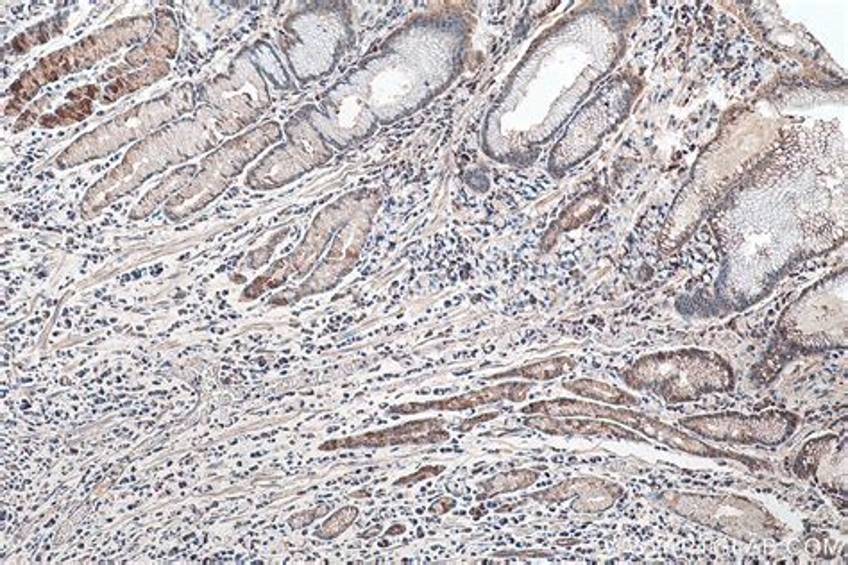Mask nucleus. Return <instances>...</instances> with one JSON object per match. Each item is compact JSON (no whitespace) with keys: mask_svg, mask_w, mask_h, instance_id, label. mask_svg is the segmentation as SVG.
<instances>
[{"mask_svg":"<svg viewBox=\"0 0 848 565\" xmlns=\"http://www.w3.org/2000/svg\"><path fill=\"white\" fill-rule=\"evenodd\" d=\"M623 381L636 390H650L668 403L695 401L704 394L732 387L729 363L704 351H673L646 356L623 372Z\"/></svg>","mask_w":848,"mask_h":565,"instance_id":"obj_1","label":"nucleus"},{"mask_svg":"<svg viewBox=\"0 0 848 565\" xmlns=\"http://www.w3.org/2000/svg\"><path fill=\"white\" fill-rule=\"evenodd\" d=\"M653 501L691 523L743 542L779 540L786 533L784 524L768 508L745 496H705L666 490Z\"/></svg>","mask_w":848,"mask_h":565,"instance_id":"obj_2","label":"nucleus"},{"mask_svg":"<svg viewBox=\"0 0 848 565\" xmlns=\"http://www.w3.org/2000/svg\"><path fill=\"white\" fill-rule=\"evenodd\" d=\"M680 426L702 439L739 446H781L797 431V415L764 412L759 415H696L680 421Z\"/></svg>","mask_w":848,"mask_h":565,"instance_id":"obj_3","label":"nucleus"},{"mask_svg":"<svg viewBox=\"0 0 848 565\" xmlns=\"http://www.w3.org/2000/svg\"><path fill=\"white\" fill-rule=\"evenodd\" d=\"M795 473L827 489L841 487L847 492V440L827 435L807 442L798 455Z\"/></svg>","mask_w":848,"mask_h":565,"instance_id":"obj_4","label":"nucleus"},{"mask_svg":"<svg viewBox=\"0 0 848 565\" xmlns=\"http://www.w3.org/2000/svg\"><path fill=\"white\" fill-rule=\"evenodd\" d=\"M442 419H421L405 422L389 430L371 431L349 439L331 440L321 446L323 451L333 449H360V447L430 446L450 440V431L444 428Z\"/></svg>","mask_w":848,"mask_h":565,"instance_id":"obj_5","label":"nucleus"},{"mask_svg":"<svg viewBox=\"0 0 848 565\" xmlns=\"http://www.w3.org/2000/svg\"><path fill=\"white\" fill-rule=\"evenodd\" d=\"M623 487L600 478H575L562 481L555 487L535 492L528 498L539 503H562L571 499V508L578 514H600L609 510L623 496Z\"/></svg>","mask_w":848,"mask_h":565,"instance_id":"obj_6","label":"nucleus"},{"mask_svg":"<svg viewBox=\"0 0 848 565\" xmlns=\"http://www.w3.org/2000/svg\"><path fill=\"white\" fill-rule=\"evenodd\" d=\"M532 388V383H503L498 387L484 388V390H476L462 396L450 397V399H442V401H428V403H408V405H399L391 408L394 414L408 415L419 414V412H462L469 408H476L480 405H492V403H500V401H514L519 403L525 399L528 390Z\"/></svg>","mask_w":848,"mask_h":565,"instance_id":"obj_7","label":"nucleus"},{"mask_svg":"<svg viewBox=\"0 0 848 565\" xmlns=\"http://www.w3.org/2000/svg\"><path fill=\"white\" fill-rule=\"evenodd\" d=\"M525 426L535 430L557 435V437H598V439L630 440V442H641V437L636 431L621 428L609 422L596 421V419H577V417H548V415H535L526 419Z\"/></svg>","mask_w":848,"mask_h":565,"instance_id":"obj_8","label":"nucleus"},{"mask_svg":"<svg viewBox=\"0 0 848 565\" xmlns=\"http://www.w3.org/2000/svg\"><path fill=\"white\" fill-rule=\"evenodd\" d=\"M602 203L603 195L593 190V192H589V194L580 197L578 201L571 204L568 210L560 215V219L553 224V228L548 231V235L544 237V249H548V245H552L562 233L578 228V226H582L584 222L591 219L594 213L600 210Z\"/></svg>","mask_w":848,"mask_h":565,"instance_id":"obj_9","label":"nucleus"},{"mask_svg":"<svg viewBox=\"0 0 848 565\" xmlns=\"http://www.w3.org/2000/svg\"><path fill=\"white\" fill-rule=\"evenodd\" d=\"M564 388L569 390V392H573V394H577V396L587 397V399H593V401H602V403H607V405H637L636 397L630 396V394H627L625 390L614 387V385L602 383V381H569V383L564 385Z\"/></svg>","mask_w":848,"mask_h":565,"instance_id":"obj_10","label":"nucleus"},{"mask_svg":"<svg viewBox=\"0 0 848 565\" xmlns=\"http://www.w3.org/2000/svg\"><path fill=\"white\" fill-rule=\"evenodd\" d=\"M573 365H575L573 360H569L566 356H557V358L530 363V365L512 369V371L503 372V374H496V376H491L489 380H501V378H525V380L530 381L553 380V378L562 376L564 372L571 371Z\"/></svg>","mask_w":848,"mask_h":565,"instance_id":"obj_11","label":"nucleus"},{"mask_svg":"<svg viewBox=\"0 0 848 565\" xmlns=\"http://www.w3.org/2000/svg\"><path fill=\"white\" fill-rule=\"evenodd\" d=\"M539 480V473L532 469H519V471H510V473H501L492 476L489 480L482 481L480 492L484 498L498 496V494H507V492H516V490L528 489Z\"/></svg>","mask_w":848,"mask_h":565,"instance_id":"obj_12","label":"nucleus"},{"mask_svg":"<svg viewBox=\"0 0 848 565\" xmlns=\"http://www.w3.org/2000/svg\"><path fill=\"white\" fill-rule=\"evenodd\" d=\"M165 72H167L165 65H154L149 70H142V72L126 77V79H120L117 83L106 88V97H108L106 101H115V99H119L122 93L133 92L142 85L153 83L154 79H160Z\"/></svg>","mask_w":848,"mask_h":565,"instance_id":"obj_13","label":"nucleus"},{"mask_svg":"<svg viewBox=\"0 0 848 565\" xmlns=\"http://www.w3.org/2000/svg\"><path fill=\"white\" fill-rule=\"evenodd\" d=\"M357 517V508L355 506H346L340 512H335V514L331 515L328 521H324L323 526L315 532V535L323 540L335 539V537H339V535L346 532L349 526L357 521Z\"/></svg>","mask_w":848,"mask_h":565,"instance_id":"obj_14","label":"nucleus"},{"mask_svg":"<svg viewBox=\"0 0 848 565\" xmlns=\"http://www.w3.org/2000/svg\"><path fill=\"white\" fill-rule=\"evenodd\" d=\"M92 113V102L83 101L76 104V106H70V108H61L58 110V119H51L52 124L54 122H61V124H70V122H74V120H83L85 117H88Z\"/></svg>","mask_w":848,"mask_h":565,"instance_id":"obj_15","label":"nucleus"},{"mask_svg":"<svg viewBox=\"0 0 848 565\" xmlns=\"http://www.w3.org/2000/svg\"><path fill=\"white\" fill-rule=\"evenodd\" d=\"M326 510H328V506H319L317 510L314 512H301V514L294 515L292 519H290V526L292 528H305L308 524L314 523L315 519H319V517H323L326 514Z\"/></svg>","mask_w":848,"mask_h":565,"instance_id":"obj_16","label":"nucleus"},{"mask_svg":"<svg viewBox=\"0 0 848 565\" xmlns=\"http://www.w3.org/2000/svg\"><path fill=\"white\" fill-rule=\"evenodd\" d=\"M442 471H444V467H442V465H435V467H424V469H421L419 473L412 474V476H407V478L399 480L398 485H412V483H417V481L426 480V478H432V476H437V474H441Z\"/></svg>","mask_w":848,"mask_h":565,"instance_id":"obj_17","label":"nucleus"}]
</instances>
